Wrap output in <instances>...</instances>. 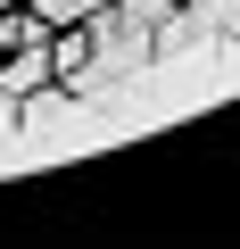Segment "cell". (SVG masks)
Wrapping results in <instances>:
<instances>
[{
    "instance_id": "obj_1",
    "label": "cell",
    "mask_w": 240,
    "mask_h": 249,
    "mask_svg": "<svg viewBox=\"0 0 240 249\" xmlns=\"http://www.w3.org/2000/svg\"><path fill=\"white\" fill-rule=\"evenodd\" d=\"M99 9H116V0H33V25L42 34H66V25H91Z\"/></svg>"
}]
</instances>
